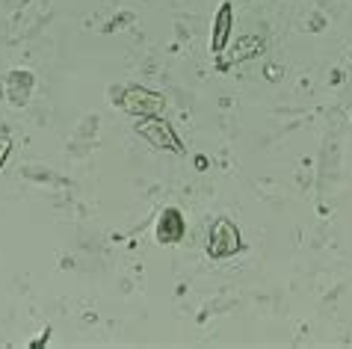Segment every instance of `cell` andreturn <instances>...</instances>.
<instances>
[{
    "label": "cell",
    "instance_id": "6da1fadb",
    "mask_svg": "<svg viewBox=\"0 0 352 349\" xmlns=\"http://www.w3.org/2000/svg\"><path fill=\"white\" fill-rule=\"evenodd\" d=\"M113 104H119L124 113L140 115V119H145V115H163V110H166L163 95L142 89V86H124L119 92V98H113Z\"/></svg>",
    "mask_w": 352,
    "mask_h": 349
},
{
    "label": "cell",
    "instance_id": "7a4b0ae2",
    "mask_svg": "<svg viewBox=\"0 0 352 349\" xmlns=\"http://www.w3.org/2000/svg\"><path fill=\"white\" fill-rule=\"evenodd\" d=\"M136 133H140L145 142H151L154 148H160V151H172V154L184 151L178 133H175V128L163 119V115H145V119L136 124Z\"/></svg>",
    "mask_w": 352,
    "mask_h": 349
},
{
    "label": "cell",
    "instance_id": "3957f363",
    "mask_svg": "<svg viewBox=\"0 0 352 349\" xmlns=\"http://www.w3.org/2000/svg\"><path fill=\"white\" fill-rule=\"evenodd\" d=\"M240 249H243V243H240L237 225H234L231 219L219 216V219L210 225V231H208V255H210L213 260H222V258L237 255Z\"/></svg>",
    "mask_w": 352,
    "mask_h": 349
},
{
    "label": "cell",
    "instance_id": "277c9868",
    "mask_svg": "<svg viewBox=\"0 0 352 349\" xmlns=\"http://www.w3.org/2000/svg\"><path fill=\"white\" fill-rule=\"evenodd\" d=\"M157 243L163 246H175V243H181L184 234H187V219H184V213L178 207H166L160 213V219H157Z\"/></svg>",
    "mask_w": 352,
    "mask_h": 349
},
{
    "label": "cell",
    "instance_id": "5b68a950",
    "mask_svg": "<svg viewBox=\"0 0 352 349\" xmlns=\"http://www.w3.org/2000/svg\"><path fill=\"white\" fill-rule=\"evenodd\" d=\"M30 92H33V74L30 71H9V77H6V98L9 101L15 106L27 104Z\"/></svg>",
    "mask_w": 352,
    "mask_h": 349
},
{
    "label": "cell",
    "instance_id": "8992f818",
    "mask_svg": "<svg viewBox=\"0 0 352 349\" xmlns=\"http://www.w3.org/2000/svg\"><path fill=\"white\" fill-rule=\"evenodd\" d=\"M231 3L225 0L217 12V24H213V38H210V51L213 54H222L225 45H228V36H231Z\"/></svg>",
    "mask_w": 352,
    "mask_h": 349
},
{
    "label": "cell",
    "instance_id": "52a82bcc",
    "mask_svg": "<svg viewBox=\"0 0 352 349\" xmlns=\"http://www.w3.org/2000/svg\"><path fill=\"white\" fill-rule=\"evenodd\" d=\"M9 151H12V142H9L6 137H0V166H3V160H6Z\"/></svg>",
    "mask_w": 352,
    "mask_h": 349
}]
</instances>
